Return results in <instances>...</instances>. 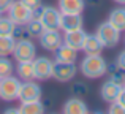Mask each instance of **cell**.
<instances>
[{
	"mask_svg": "<svg viewBox=\"0 0 125 114\" xmlns=\"http://www.w3.org/2000/svg\"><path fill=\"white\" fill-rule=\"evenodd\" d=\"M81 73L89 79H95L100 78L106 73L108 63L100 54H94V56H85L81 62Z\"/></svg>",
	"mask_w": 125,
	"mask_h": 114,
	"instance_id": "obj_1",
	"label": "cell"
},
{
	"mask_svg": "<svg viewBox=\"0 0 125 114\" xmlns=\"http://www.w3.org/2000/svg\"><path fill=\"white\" fill-rule=\"evenodd\" d=\"M97 35L104 48H114L120 41V30H117L111 22H101L97 29Z\"/></svg>",
	"mask_w": 125,
	"mask_h": 114,
	"instance_id": "obj_2",
	"label": "cell"
},
{
	"mask_svg": "<svg viewBox=\"0 0 125 114\" xmlns=\"http://www.w3.org/2000/svg\"><path fill=\"white\" fill-rule=\"evenodd\" d=\"M6 13H8V18L11 19L16 25H25L33 18V11H32L25 3H22L21 0H14Z\"/></svg>",
	"mask_w": 125,
	"mask_h": 114,
	"instance_id": "obj_3",
	"label": "cell"
},
{
	"mask_svg": "<svg viewBox=\"0 0 125 114\" xmlns=\"http://www.w3.org/2000/svg\"><path fill=\"white\" fill-rule=\"evenodd\" d=\"M19 89H21V81L19 78L6 76L0 78V98L3 102H14L19 97Z\"/></svg>",
	"mask_w": 125,
	"mask_h": 114,
	"instance_id": "obj_4",
	"label": "cell"
},
{
	"mask_svg": "<svg viewBox=\"0 0 125 114\" xmlns=\"http://www.w3.org/2000/svg\"><path fill=\"white\" fill-rule=\"evenodd\" d=\"M13 56L18 62H25V60H33L37 56V46L32 43L30 38L27 40H18L13 49Z\"/></svg>",
	"mask_w": 125,
	"mask_h": 114,
	"instance_id": "obj_5",
	"label": "cell"
},
{
	"mask_svg": "<svg viewBox=\"0 0 125 114\" xmlns=\"http://www.w3.org/2000/svg\"><path fill=\"white\" fill-rule=\"evenodd\" d=\"M38 19L41 21L46 30H59L60 27V11L54 6H43Z\"/></svg>",
	"mask_w": 125,
	"mask_h": 114,
	"instance_id": "obj_6",
	"label": "cell"
},
{
	"mask_svg": "<svg viewBox=\"0 0 125 114\" xmlns=\"http://www.w3.org/2000/svg\"><path fill=\"white\" fill-rule=\"evenodd\" d=\"M33 63V74L35 79L43 81V79H49L52 78V67H54V62L48 57H35L32 60Z\"/></svg>",
	"mask_w": 125,
	"mask_h": 114,
	"instance_id": "obj_7",
	"label": "cell"
},
{
	"mask_svg": "<svg viewBox=\"0 0 125 114\" xmlns=\"http://www.w3.org/2000/svg\"><path fill=\"white\" fill-rule=\"evenodd\" d=\"M41 87L37 84L33 79L32 81H24L21 83V89H19V97L21 102H33V100H41Z\"/></svg>",
	"mask_w": 125,
	"mask_h": 114,
	"instance_id": "obj_8",
	"label": "cell"
},
{
	"mask_svg": "<svg viewBox=\"0 0 125 114\" xmlns=\"http://www.w3.org/2000/svg\"><path fill=\"white\" fill-rule=\"evenodd\" d=\"M76 67L74 63H62V62H54V67H52V78L55 81H60V83H67L71 81L76 74Z\"/></svg>",
	"mask_w": 125,
	"mask_h": 114,
	"instance_id": "obj_9",
	"label": "cell"
},
{
	"mask_svg": "<svg viewBox=\"0 0 125 114\" xmlns=\"http://www.w3.org/2000/svg\"><path fill=\"white\" fill-rule=\"evenodd\" d=\"M38 40H40V44H41L43 49L51 51V52H54V51L63 43V38L60 37L59 30H44Z\"/></svg>",
	"mask_w": 125,
	"mask_h": 114,
	"instance_id": "obj_10",
	"label": "cell"
},
{
	"mask_svg": "<svg viewBox=\"0 0 125 114\" xmlns=\"http://www.w3.org/2000/svg\"><path fill=\"white\" fill-rule=\"evenodd\" d=\"M89 33H85V30L83 29H78V30H71V32H65V37H63V44L73 48L76 51H81L84 46V41L87 38Z\"/></svg>",
	"mask_w": 125,
	"mask_h": 114,
	"instance_id": "obj_11",
	"label": "cell"
},
{
	"mask_svg": "<svg viewBox=\"0 0 125 114\" xmlns=\"http://www.w3.org/2000/svg\"><path fill=\"white\" fill-rule=\"evenodd\" d=\"M122 90V84L119 83H114V81H106V83L101 86L100 89V95L103 98V102H106L108 105L113 102H116L117 97H119V92Z\"/></svg>",
	"mask_w": 125,
	"mask_h": 114,
	"instance_id": "obj_12",
	"label": "cell"
},
{
	"mask_svg": "<svg viewBox=\"0 0 125 114\" xmlns=\"http://www.w3.org/2000/svg\"><path fill=\"white\" fill-rule=\"evenodd\" d=\"M83 16L81 14H63L60 13V27L59 30L63 32H71V30H78V29H83Z\"/></svg>",
	"mask_w": 125,
	"mask_h": 114,
	"instance_id": "obj_13",
	"label": "cell"
},
{
	"mask_svg": "<svg viewBox=\"0 0 125 114\" xmlns=\"http://www.w3.org/2000/svg\"><path fill=\"white\" fill-rule=\"evenodd\" d=\"M85 0H59V11L63 14H83Z\"/></svg>",
	"mask_w": 125,
	"mask_h": 114,
	"instance_id": "obj_14",
	"label": "cell"
},
{
	"mask_svg": "<svg viewBox=\"0 0 125 114\" xmlns=\"http://www.w3.org/2000/svg\"><path fill=\"white\" fill-rule=\"evenodd\" d=\"M54 54H55V62H62V63H74L78 59V51L63 43L54 51Z\"/></svg>",
	"mask_w": 125,
	"mask_h": 114,
	"instance_id": "obj_15",
	"label": "cell"
},
{
	"mask_svg": "<svg viewBox=\"0 0 125 114\" xmlns=\"http://www.w3.org/2000/svg\"><path fill=\"white\" fill-rule=\"evenodd\" d=\"M62 111H63L65 114H87L89 108H87V105H85L81 98L73 97V98H70V100L65 102Z\"/></svg>",
	"mask_w": 125,
	"mask_h": 114,
	"instance_id": "obj_16",
	"label": "cell"
},
{
	"mask_svg": "<svg viewBox=\"0 0 125 114\" xmlns=\"http://www.w3.org/2000/svg\"><path fill=\"white\" fill-rule=\"evenodd\" d=\"M103 43L100 41V38L97 35H87L84 41V46H83V51L85 52V56H94V54H101L103 51Z\"/></svg>",
	"mask_w": 125,
	"mask_h": 114,
	"instance_id": "obj_17",
	"label": "cell"
},
{
	"mask_svg": "<svg viewBox=\"0 0 125 114\" xmlns=\"http://www.w3.org/2000/svg\"><path fill=\"white\" fill-rule=\"evenodd\" d=\"M108 22H111L117 30H125V6H119V8L113 10L109 13Z\"/></svg>",
	"mask_w": 125,
	"mask_h": 114,
	"instance_id": "obj_18",
	"label": "cell"
},
{
	"mask_svg": "<svg viewBox=\"0 0 125 114\" xmlns=\"http://www.w3.org/2000/svg\"><path fill=\"white\" fill-rule=\"evenodd\" d=\"M16 71H18V78H19V79H22V81H32V79H35L33 63H32V60L18 62Z\"/></svg>",
	"mask_w": 125,
	"mask_h": 114,
	"instance_id": "obj_19",
	"label": "cell"
},
{
	"mask_svg": "<svg viewBox=\"0 0 125 114\" xmlns=\"http://www.w3.org/2000/svg\"><path fill=\"white\" fill-rule=\"evenodd\" d=\"M43 113H44V105L41 103V100L21 102L19 114H43Z\"/></svg>",
	"mask_w": 125,
	"mask_h": 114,
	"instance_id": "obj_20",
	"label": "cell"
},
{
	"mask_svg": "<svg viewBox=\"0 0 125 114\" xmlns=\"http://www.w3.org/2000/svg\"><path fill=\"white\" fill-rule=\"evenodd\" d=\"M16 40L11 35H0V57H6L13 54Z\"/></svg>",
	"mask_w": 125,
	"mask_h": 114,
	"instance_id": "obj_21",
	"label": "cell"
},
{
	"mask_svg": "<svg viewBox=\"0 0 125 114\" xmlns=\"http://www.w3.org/2000/svg\"><path fill=\"white\" fill-rule=\"evenodd\" d=\"M25 29L29 30V33H30V37H32V38H40V37H41V33L46 30L44 25L41 24V21H40L38 18H32L30 21L25 24Z\"/></svg>",
	"mask_w": 125,
	"mask_h": 114,
	"instance_id": "obj_22",
	"label": "cell"
},
{
	"mask_svg": "<svg viewBox=\"0 0 125 114\" xmlns=\"http://www.w3.org/2000/svg\"><path fill=\"white\" fill-rule=\"evenodd\" d=\"M106 71H109V73H111V78H109L111 81H114V83H119V84L124 83V79H125L124 70H122V68H119V65H117V63L108 65V70H106Z\"/></svg>",
	"mask_w": 125,
	"mask_h": 114,
	"instance_id": "obj_23",
	"label": "cell"
},
{
	"mask_svg": "<svg viewBox=\"0 0 125 114\" xmlns=\"http://www.w3.org/2000/svg\"><path fill=\"white\" fill-rule=\"evenodd\" d=\"M13 71H14V67H13V62L6 57H0V78H6L11 76Z\"/></svg>",
	"mask_w": 125,
	"mask_h": 114,
	"instance_id": "obj_24",
	"label": "cell"
},
{
	"mask_svg": "<svg viewBox=\"0 0 125 114\" xmlns=\"http://www.w3.org/2000/svg\"><path fill=\"white\" fill-rule=\"evenodd\" d=\"M14 27H16V24L8 16H6V18H2V16H0V35H13Z\"/></svg>",
	"mask_w": 125,
	"mask_h": 114,
	"instance_id": "obj_25",
	"label": "cell"
},
{
	"mask_svg": "<svg viewBox=\"0 0 125 114\" xmlns=\"http://www.w3.org/2000/svg\"><path fill=\"white\" fill-rule=\"evenodd\" d=\"M11 37L14 38L16 41H18V40H27V38H32L30 33H29V30L25 29V25H16Z\"/></svg>",
	"mask_w": 125,
	"mask_h": 114,
	"instance_id": "obj_26",
	"label": "cell"
},
{
	"mask_svg": "<svg viewBox=\"0 0 125 114\" xmlns=\"http://www.w3.org/2000/svg\"><path fill=\"white\" fill-rule=\"evenodd\" d=\"M108 113H109V114H125V108H124L122 105H120V103L113 102V103H109Z\"/></svg>",
	"mask_w": 125,
	"mask_h": 114,
	"instance_id": "obj_27",
	"label": "cell"
},
{
	"mask_svg": "<svg viewBox=\"0 0 125 114\" xmlns=\"http://www.w3.org/2000/svg\"><path fill=\"white\" fill-rule=\"evenodd\" d=\"M87 90H89V87L85 86V84H83V83H76L73 87H71V92L78 93V95H83V93H85Z\"/></svg>",
	"mask_w": 125,
	"mask_h": 114,
	"instance_id": "obj_28",
	"label": "cell"
},
{
	"mask_svg": "<svg viewBox=\"0 0 125 114\" xmlns=\"http://www.w3.org/2000/svg\"><path fill=\"white\" fill-rule=\"evenodd\" d=\"M22 3H25V5L29 6V8L33 11V10H37V8H40V6L43 5L41 3V0H21Z\"/></svg>",
	"mask_w": 125,
	"mask_h": 114,
	"instance_id": "obj_29",
	"label": "cell"
},
{
	"mask_svg": "<svg viewBox=\"0 0 125 114\" xmlns=\"http://www.w3.org/2000/svg\"><path fill=\"white\" fill-rule=\"evenodd\" d=\"M14 2V0H0V13H6L10 10V6H11V3Z\"/></svg>",
	"mask_w": 125,
	"mask_h": 114,
	"instance_id": "obj_30",
	"label": "cell"
},
{
	"mask_svg": "<svg viewBox=\"0 0 125 114\" xmlns=\"http://www.w3.org/2000/svg\"><path fill=\"white\" fill-rule=\"evenodd\" d=\"M116 63L119 65V68H122V70L125 71V51H122V52L119 54V57H117Z\"/></svg>",
	"mask_w": 125,
	"mask_h": 114,
	"instance_id": "obj_31",
	"label": "cell"
},
{
	"mask_svg": "<svg viewBox=\"0 0 125 114\" xmlns=\"http://www.w3.org/2000/svg\"><path fill=\"white\" fill-rule=\"evenodd\" d=\"M116 102H117V103H120V105H122L124 108H125V89H122V90L119 92V97H117Z\"/></svg>",
	"mask_w": 125,
	"mask_h": 114,
	"instance_id": "obj_32",
	"label": "cell"
},
{
	"mask_svg": "<svg viewBox=\"0 0 125 114\" xmlns=\"http://www.w3.org/2000/svg\"><path fill=\"white\" fill-rule=\"evenodd\" d=\"M5 114H19V108H6Z\"/></svg>",
	"mask_w": 125,
	"mask_h": 114,
	"instance_id": "obj_33",
	"label": "cell"
},
{
	"mask_svg": "<svg viewBox=\"0 0 125 114\" xmlns=\"http://www.w3.org/2000/svg\"><path fill=\"white\" fill-rule=\"evenodd\" d=\"M116 3H119V5H125V0H114Z\"/></svg>",
	"mask_w": 125,
	"mask_h": 114,
	"instance_id": "obj_34",
	"label": "cell"
},
{
	"mask_svg": "<svg viewBox=\"0 0 125 114\" xmlns=\"http://www.w3.org/2000/svg\"><path fill=\"white\" fill-rule=\"evenodd\" d=\"M122 89H125V79H124V83H122Z\"/></svg>",
	"mask_w": 125,
	"mask_h": 114,
	"instance_id": "obj_35",
	"label": "cell"
},
{
	"mask_svg": "<svg viewBox=\"0 0 125 114\" xmlns=\"http://www.w3.org/2000/svg\"><path fill=\"white\" fill-rule=\"evenodd\" d=\"M0 16H2V13H0Z\"/></svg>",
	"mask_w": 125,
	"mask_h": 114,
	"instance_id": "obj_36",
	"label": "cell"
}]
</instances>
